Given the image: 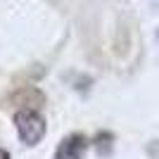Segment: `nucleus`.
Listing matches in <instances>:
<instances>
[{"label": "nucleus", "instance_id": "nucleus-1", "mask_svg": "<svg viewBox=\"0 0 159 159\" xmlns=\"http://www.w3.org/2000/svg\"><path fill=\"white\" fill-rule=\"evenodd\" d=\"M14 128L19 133V140L29 147L38 145L48 133L45 119H43L40 112H36V109H19V112L14 114Z\"/></svg>", "mask_w": 159, "mask_h": 159}, {"label": "nucleus", "instance_id": "nucleus-2", "mask_svg": "<svg viewBox=\"0 0 159 159\" xmlns=\"http://www.w3.org/2000/svg\"><path fill=\"white\" fill-rule=\"evenodd\" d=\"M86 150H88V138L83 133H71L57 145L55 159H83Z\"/></svg>", "mask_w": 159, "mask_h": 159}, {"label": "nucleus", "instance_id": "nucleus-3", "mask_svg": "<svg viewBox=\"0 0 159 159\" xmlns=\"http://www.w3.org/2000/svg\"><path fill=\"white\" fill-rule=\"evenodd\" d=\"M10 102L21 107V109H36V112H38L40 107L45 105V95L40 93L38 88L26 86V88H21V90H17V93L10 98Z\"/></svg>", "mask_w": 159, "mask_h": 159}, {"label": "nucleus", "instance_id": "nucleus-4", "mask_svg": "<svg viewBox=\"0 0 159 159\" xmlns=\"http://www.w3.org/2000/svg\"><path fill=\"white\" fill-rule=\"evenodd\" d=\"M0 159H10V152H7V150H2V147H0Z\"/></svg>", "mask_w": 159, "mask_h": 159}]
</instances>
